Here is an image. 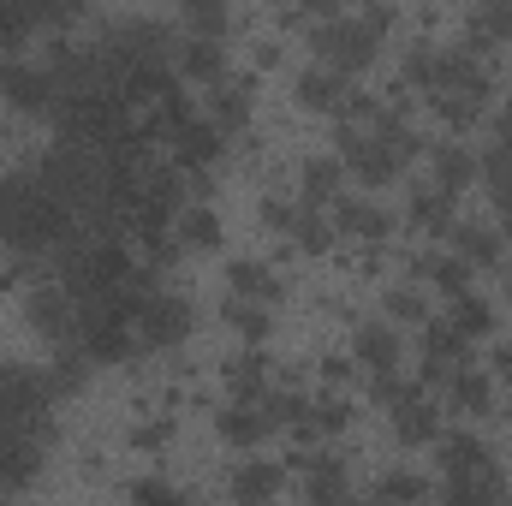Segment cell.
<instances>
[{
	"label": "cell",
	"instance_id": "obj_1",
	"mask_svg": "<svg viewBox=\"0 0 512 506\" xmlns=\"http://www.w3.org/2000/svg\"><path fill=\"white\" fill-rule=\"evenodd\" d=\"M310 54L334 72H364L376 54H382V24L376 18H316L310 30Z\"/></svg>",
	"mask_w": 512,
	"mask_h": 506
},
{
	"label": "cell",
	"instance_id": "obj_2",
	"mask_svg": "<svg viewBox=\"0 0 512 506\" xmlns=\"http://www.w3.org/2000/svg\"><path fill=\"white\" fill-rule=\"evenodd\" d=\"M441 489H447V495H459V501L501 495L495 453H489L477 435H447V441H441Z\"/></svg>",
	"mask_w": 512,
	"mask_h": 506
},
{
	"label": "cell",
	"instance_id": "obj_3",
	"mask_svg": "<svg viewBox=\"0 0 512 506\" xmlns=\"http://www.w3.org/2000/svg\"><path fill=\"white\" fill-rule=\"evenodd\" d=\"M340 161L352 167V179H358V185H393V179L405 173V161H399V155H393L370 126H358V131L340 126Z\"/></svg>",
	"mask_w": 512,
	"mask_h": 506
},
{
	"label": "cell",
	"instance_id": "obj_4",
	"mask_svg": "<svg viewBox=\"0 0 512 506\" xmlns=\"http://www.w3.org/2000/svg\"><path fill=\"white\" fill-rule=\"evenodd\" d=\"M292 96H298L310 114H334V120H340V108H346V96H352V90H346V72H334V66H322V60H316V66H304V72H298Z\"/></svg>",
	"mask_w": 512,
	"mask_h": 506
},
{
	"label": "cell",
	"instance_id": "obj_5",
	"mask_svg": "<svg viewBox=\"0 0 512 506\" xmlns=\"http://www.w3.org/2000/svg\"><path fill=\"white\" fill-rule=\"evenodd\" d=\"M447 239H453V251L465 256L471 268H495V262L507 256V233H495V227H483V221H453Z\"/></svg>",
	"mask_w": 512,
	"mask_h": 506
},
{
	"label": "cell",
	"instance_id": "obj_6",
	"mask_svg": "<svg viewBox=\"0 0 512 506\" xmlns=\"http://www.w3.org/2000/svg\"><path fill=\"white\" fill-rule=\"evenodd\" d=\"M352 352H358V364L370 376L376 370H399V322H364L352 334Z\"/></svg>",
	"mask_w": 512,
	"mask_h": 506
},
{
	"label": "cell",
	"instance_id": "obj_7",
	"mask_svg": "<svg viewBox=\"0 0 512 506\" xmlns=\"http://www.w3.org/2000/svg\"><path fill=\"white\" fill-rule=\"evenodd\" d=\"M137 328H143V346H167V340H179V334L191 328V316H185L179 298H149V304L137 310Z\"/></svg>",
	"mask_w": 512,
	"mask_h": 506
},
{
	"label": "cell",
	"instance_id": "obj_8",
	"mask_svg": "<svg viewBox=\"0 0 512 506\" xmlns=\"http://www.w3.org/2000/svg\"><path fill=\"white\" fill-rule=\"evenodd\" d=\"M0 90L18 102V108H48L54 102V72H36V66H0Z\"/></svg>",
	"mask_w": 512,
	"mask_h": 506
},
{
	"label": "cell",
	"instance_id": "obj_9",
	"mask_svg": "<svg viewBox=\"0 0 512 506\" xmlns=\"http://www.w3.org/2000/svg\"><path fill=\"white\" fill-rule=\"evenodd\" d=\"M30 322H36L42 334H72V328H78V316H72L66 286H42V292H30Z\"/></svg>",
	"mask_w": 512,
	"mask_h": 506
},
{
	"label": "cell",
	"instance_id": "obj_10",
	"mask_svg": "<svg viewBox=\"0 0 512 506\" xmlns=\"http://www.w3.org/2000/svg\"><path fill=\"white\" fill-rule=\"evenodd\" d=\"M227 286H233L239 298H262V304H280V292H286L268 262H233V268H227Z\"/></svg>",
	"mask_w": 512,
	"mask_h": 506
},
{
	"label": "cell",
	"instance_id": "obj_11",
	"mask_svg": "<svg viewBox=\"0 0 512 506\" xmlns=\"http://www.w3.org/2000/svg\"><path fill=\"white\" fill-rule=\"evenodd\" d=\"M179 6V18H185V30L191 36H227V24H233V12H227V0H173Z\"/></svg>",
	"mask_w": 512,
	"mask_h": 506
},
{
	"label": "cell",
	"instance_id": "obj_12",
	"mask_svg": "<svg viewBox=\"0 0 512 506\" xmlns=\"http://www.w3.org/2000/svg\"><path fill=\"white\" fill-rule=\"evenodd\" d=\"M304 203H334L340 197V185H346V167L340 161H328V155H316V161H304Z\"/></svg>",
	"mask_w": 512,
	"mask_h": 506
},
{
	"label": "cell",
	"instance_id": "obj_13",
	"mask_svg": "<svg viewBox=\"0 0 512 506\" xmlns=\"http://www.w3.org/2000/svg\"><path fill=\"white\" fill-rule=\"evenodd\" d=\"M387 227H393V215L376 209V203H358V197L340 203V233H352V239H382Z\"/></svg>",
	"mask_w": 512,
	"mask_h": 506
},
{
	"label": "cell",
	"instance_id": "obj_14",
	"mask_svg": "<svg viewBox=\"0 0 512 506\" xmlns=\"http://www.w3.org/2000/svg\"><path fill=\"white\" fill-rule=\"evenodd\" d=\"M453 405L471 411V417H483V411L495 405V376H483V370H453Z\"/></svg>",
	"mask_w": 512,
	"mask_h": 506
},
{
	"label": "cell",
	"instance_id": "obj_15",
	"mask_svg": "<svg viewBox=\"0 0 512 506\" xmlns=\"http://www.w3.org/2000/svg\"><path fill=\"white\" fill-rule=\"evenodd\" d=\"M471 173H477V155H471V149H435V185H441V191L459 197V191L471 185Z\"/></svg>",
	"mask_w": 512,
	"mask_h": 506
},
{
	"label": "cell",
	"instance_id": "obj_16",
	"mask_svg": "<svg viewBox=\"0 0 512 506\" xmlns=\"http://www.w3.org/2000/svg\"><path fill=\"white\" fill-rule=\"evenodd\" d=\"M411 221H423L429 233H447L453 227V191H441V185L435 191H417L411 197Z\"/></svg>",
	"mask_w": 512,
	"mask_h": 506
},
{
	"label": "cell",
	"instance_id": "obj_17",
	"mask_svg": "<svg viewBox=\"0 0 512 506\" xmlns=\"http://www.w3.org/2000/svg\"><path fill=\"white\" fill-rule=\"evenodd\" d=\"M393 429H399V441H429L435 435V405H423L411 393L405 405H393Z\"/></svg>",
	"mask_w": 512,
	"mask_h": 506
},
{
	"label": "cell",
	"instance_id": "obj_18",
	"mask_svg": "<svg viewBox=\"0 0 512 506\" xmlns=\"http://www.w3.org/2000/svg\"><path fill=\"white\" fill-rule=\"evenodd\" d=\"M268 310H274V304H262V298H239V292L227 298V322H233L239 334H251V340H262V334H268V322H274Z\"/></svg>",
	"mask_w": 512,
	"mask_h": 506
},
{
	"label": "cell",
	"instance_id": "obj_19",
	"mask_svg": "<svg viewBox=\"0 0 512 506\" xmlns=\"http://www.w3.org/2000/svg\"><path fill=\"white\" fill-rule=\"evenodd\" d=\"M423 274H429L435 286H447L453 298H459V292L471 286V262H465L459 251H447V256H423Z\"/></svg>",
	"mask_w": 512,
	"mask_h": 506
},
{
	"label": "cell",
	"instance_id": "obj_20",
	"mask_svg": "<svg viewBox=\"0 0 512 506\" xmlns=\"http://www.w3.org/2000/svg\"><path fill=\"white\" fill-rule=\"evenodd\" d=\"M453 328H459L465 340H471V334H489V328H495V310H489L477 292H459V304H453Z\"/></svg>",
	"mask_w": 512,
	"mask_h": 506
},
{
	"label": "cell",
	"instance_id": "obj_21",
	"mask_svg": "<svg viewBox=\"0 0 512 506\" xmlns=\"http://www.w3.org/2000/svg\"><path fill=\"white\" fill-rule=\"evenodd\" d=\"M185 72L191 78H221V48H215V36H197V42H185Z\"/></svg>",
	"mask_w": 512,
	"mask_h": 506
},
{
	"label": "cell",
	"instance_id": "obj_22",
	"mask_svg": "<svg viewBox=\"0 0 512 506\" xmlns=\"http://www.w3.org/2000/svg\"><path fill=\"white\" fill-rule=\"evenodd\" d=\"M30 30H36V24L24 18V6H18V0H0V54H6V48H24Z\"/></svg>",
	"mask_w": 512,
	"mask_h": 506
},
{
	"label": "cell",
	"instance_id": "obj_23",
	"mask_svg": "<svg viewBox=\"0 0 512 506\" xmlns=\"http://www.w3.org/2000/svg\"><path fill=\"white\" fill-rule=\"evenodd\" d=\"M274 489H280V471H274V465H245V471L233 477V495H245V501H251V495H274Z\"/></svg>",
	"mask_w": 512,
	"mask_h": 506
},
{
	"label": "cell",
	"instance_id": "obj_24",
	"mask_svg": "<svg viewBox=\"0 0 512 506\" xmlns=\"http://www.w3.org/2000/svg\"><path fill=\"white\" fill-rule=\"evenodd\" d=\"M387 316H393V322H423L429 304H423L417 286H393V292H387Z\"/></svg>",
	"mask_w": 512,
	"mask_h": 506
},
{
	"label": "cell",
	"instance_id": "obj_25",
	"mask_svg": "<svg viewBox=\"0 0 512 506\" xmlns=\"http://www.w3.org/2000/svg\"><path fill=\"white\" fill-rule=\"evenodd\" d=\"M304 495H316V501H334V495H346V477H340V465H334V459H322V465L310 471Z\"/></svg>",
	"mask_w": 512,
	"mask_h": 506
},
{
	"label": "cell",
	"instance_id": "obj_26",
	"mask_svg": "<svg viewBox=\"0 0 512 506\" xmlns=\"http://www.w3.org/2000/svg\"><path fill=\"white\" fill-rule=\"evenodd\" d=\"M185 239H191V245H215V239H221L215 215H209V209H191V215H185Z\"/></svg>",
	"mask_w": 512,
	"mask_h": 506
},
{
	"label": "cell",
	"instance_id": "obj_27",
	"mask_svg": "<svg viewBox=\"0 0 512 506\" xmlns=\"http://www.w3.org/2000/svg\"><path fill=\"white\" fill-rule=\"evenodd\" d=\"M429 483H417V477H382L376 483V495H423Z\"/></svg>",
	"mask_w": 512,
	"mask_h": 506
},
{
	"label": "cell",
	"instance_id": "obj_28",
	"mask_svg": "<svg viewBox=\"0 0 512 506\" xmlns=\"http://www.w3.org/2000/svg\"><path fill=\"white\" fill-rule=\"evenodd\" d=\"M489 376H501L512 387V346H495V358H489Z\"/></svg>",
	"mask_w": 512,
	"mask_h": 506
},
{
	"label": "cell",
	"instance_id": "obj_29",
	"mask_svg": "<svg viewBox=\"0 0 512 506\" xmlns=\"http://www.w3.org/2000/svg\"><path fill=\"white\" fill-rule=\"evenodd\" d=\"M298 12H310V18H340V0H298Z\"/></svg>",
	"mask_w": 512,
	"mask_h": 506
},
{
	"label": "cell",
	"instance_id": "obj_30",
	"mask_svg": "<svg viewBox=\"0 0 512 506\" xmlns=\"http://www.w3.org/2000/svg\"><path fill=\"white\" fill-rule=\"evenodd\" d=\"M131 495H137V501H173V489H167V483H137Z\"/></svg>",
	"mask_w": 512,
	"mask_h": 506
},
{
	"label": "cell",
	"instance_id": "obj_31",
	"mask_svg": "<svg viewBox=\"0 0 512 506\" xmlns=\"http://www.w3.org/2000/svg\"><path fill=\"white\" fill-rule=\"evenodd\" d=\"M501 292H507V304H512V262H507V280H501Z\"/></svg>",
	"mask_w": 512,
	"mask_h": 506
}]
</instances>
